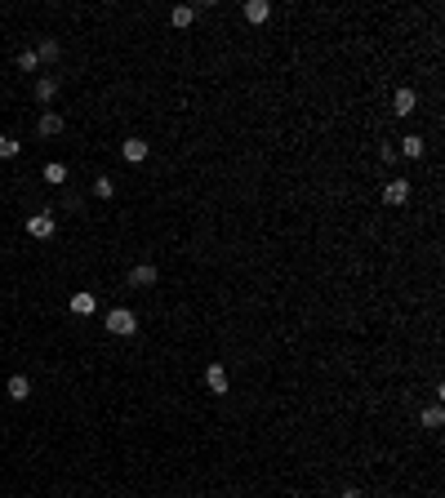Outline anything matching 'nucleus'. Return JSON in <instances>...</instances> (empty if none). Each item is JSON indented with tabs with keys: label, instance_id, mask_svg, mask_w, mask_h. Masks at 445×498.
<instances>
[{
	"label": "nucleus",
	"instance_id": "f257e3e1",
	"mask_svg": "<svg viewBox=\"0 0 445 498\" xmlns=\"http://www.w3.org/2000/svg\"><path fill=\"white\" fill-rule=\"evenodd\" d=\"M102 325H107V330L116 334V338H129V334L138 330V316L129 312V307H111V312H107V321H102Z\"/></svg>",
	"mask_w": 445,
	"mask_h": 498
},
{
	"label": "nucleus",
	"instance_id": "f03ea898",
	"mask_svg": "<svg viewBox=\"0 0 445 498\" xmlns=\"http://www.w3.org/2000/svg\"><path fill=\"white\" fill-rule=\"evenodd\" d=\"M54 227H58V218H54L50 210H41V214H32V218H27V236H36V240H50Z\"/></svg>",
	"mask_w": 445,
	"mask_h": 498
},
{
	"label": "nucleus",
	"instance_id": "7ed1b4c3",
	"mask_svg": "<svg viewBox=\"0 0 445 498\" xmlns=\"http://www.w3.org/2000/svg\"><path fill=\"white\" fill-rule=\"evenodd\" d=\"M410 201V183H405V178H392V183H383V205H405Z\"/></svg>",
	"mask_w": 445,
	"mask_h": 498
},
{
	"label": "nucleus",
	"instance_id": "20e7f679",
	"mask_svg": "<svg viewBox=\"0 0 445 498\" xmlns=\"http://www.w3.org/2000/svg\"><path fill=\"white\" fill-rule=\"evenodd\" d=\"M392 111H396V116H414V111H419V93H414V89H396Z\"/></svg>",
	"mask_w": 445,
	"mask_h": 498
},
{
	"label": "nucleus",
	"instance_id": "39448f33",
	"mask_svg": "<svg viewBox=\"0 0 445 498\" xmlns=\"http://www.w3.org/2000/svg\"><path fill=\"white\" fill-rule=\"evenodd\" d=\"M129 285H134V289H151V285H156V267H151V262L129 267Z\"/></svg>",
	"mask_w": 445,
	"mask_h": 498
},
{
	"label": "nucleus",
	"instance_id": "423d86ee",
	"mask_svg": "<svg viewBox=\"0 0 445 498\" xmlns=\"http://www.w3.org/2000/svg\"><path fill=\"white\" fill-rule=\"evenodd\" d=\"M205 387H210L214 396H223V392H227V370H223V365H205Z\"/></svg>",
	"mask_w": 445,
	"mask_h": 498
},
{
	"label": "nucleus",
	"instance_id": "0eeeda50",
	"mask_svg": "<svg viewBox=\"0 0 445 498\" xmlns=\"http://www.w3.org/2000/svg\"><path fill=\"white\" fill-rule=\"evenodd\" d=\"M120 156H125L129 165L147 161V143H143V138H125V143H120Z\"/></svg>",
	"mask_w": 445,
	"mask_h": 498
},
{
	"label": "nucleus",
	"instance_id": "6e6552de",
	"mask_svg": "<svg viewBox=\"0 0 445 498\" xmlns=\"http://www.w3.org/2000/svg\"><path fill=\"white\" fill-rule=\"evenodd\" d=\"M58 98V76H41L36 80V102H54Z\"/></svg>",
	"mask_w": 445,
	"mask_h": 498
},
{
	"label": "nucleus",
	"instance_id": "1a4fd4ad",
	"mask_svg": "<svg viewBox=\"0 0 445 498\" xmlns=\"http://www.w3.org/2000/svg\"><path fill=\"white\" fill-rule=\"evenodd\" d=\"M36 129H41V138L63 134V116H58V111H45V116H41V125H36Z\"/></svg>",
	"mask_w": 445,
	"mask_h": 498
},
{
	"label": "nucleus",
	"instance_id": "9d476101",
	"mask_svg": "<svg viewBox=\"0 0 445 498\" xmlns=\"http://www.w3.org/2000/svg\"><path fill=\"white\" fill-rule=\"evenodd\" d=\"M245 18H250V23H268L272 5H268V0H250V5H245Z\"/></svg>",
	"mask_w": 445,
	"mask_h": 498
},
{
	"label": "nucleus",
	"instance_id": "9b49d317",
	"mask_svg": "<svg viewBox=\"0 0 445 498\" xmlns=\"http://www.w3.org/2000/svg\"><path fill=\"white\" fill-rule=\"evenodd\" d=\"M5 392H9V400H27V396H32V383H27L23 374H14V378H9V387H5Z\"/></svg>",
	"mask_w": 445,
	"mask_h": 498
},
{
	"label": "nucleus",
	"instance_id": "f8f14e48",
	"mask_svg": "<svg viewBox=\"0 0 445 498\" xmlns=\"http://www.w3.org/2000/svg\"><path fill=\"white\" fill-rule=\"evenodd\" d=\"M419 422H423L428 431H441V422H445V409H441V405H428V409L419 414Z\"/></svg>",
	"mask_w": 445,
	"mask_h": 498
},
{
	"label": "nucleus",
	"instance_id": "ddd939ff",
	"mask_svg": "<svg viewBox=\"0 0 445 498\" xmlns=\"http://www.w3.org/2000/svg\"><path fill=\"white\" fill-rule=\"evenodd\" d=\"M192 18H196V9L192 5H178V9H169V23L183 32V27H192Z\"/></svg>",
	"mask_w": 445,
	"mask_h": 498
},
{
	"label": "nucleus",
	"instance_id": "4468645a",
	"mask_svg": "<svg viewBox=\"0 0 445 498\" xmlns=\"http://www.w3.org/2000/svg\"><path fill=\"white\" fill-rule=\"evenodd\" d=\"M423 147H428V143H423V138H419V134H410V138H401V156H410V161H419V156H423Z\"/></svg>",
	"mask_w": 445,
	"mask_h": 498
},
{
	"label": "nucleus",
	"instance_id": "2eb2a0df",
	"mask_svg": "<svg viewBox=\"0 0 445 498\" xmlns=\"http://www.w3.org/2000/svg\"><path fill=\"white\" fill-rule=\"evenodd\" d=\"M94 307H98V303H94V294H72V312L76 316H94Z\"/></svg>",
	"mask_w": 445,
	"mask_h": 498
},
{
	"label": "nucleus",
	"instance_id": "dca6fc26",
	"mask_svg": "<svg viewBox=\"0 0 445 498\" xmlns=\"http://www.w3.org/2000/svg\"><path fill=\"white\" fill-rule=\"evenodd\" d=\"M45 183L63 187V183H67V165H58V161H54V165H45Z\"/></svg>",
	"mask_w": 445,
	"mask_h": 498
},
{
	"label": "nucleus",
	"instance_id": "f3484780",
	"mask_svg": "<svg viewBox=\"0 0 445 498\" xmlns=\"http://www.w3.org/2000/svg\"><path fill=\"white\" fill-rule=\"evenodd\" d=\"M23 152V147H18V138H9V134H0V161H14V156Z\"/></svg>",
	"mask_w": 445,
	"mask_h": 498
},
{
	"label": "nucleus",
	"instance_id": "a211bd4d",
	"mask_svg": "<svg viewBox=\"0 0 445 498\" xmlns=\"http://www.w3.org/2000/svg\"><path fill=\"white\" fill-rule=\"evenodd\" d=\"M94 196H98V201H111V196H116V183H111V178H94Z\"/></svg>",
	"mask_w": 445,
	"mask_h": 498
},
{
	"label": "nucleus",
	"instance_id": "6ab92c4d",
	"mask_svg": "<svg viewBox=\"0 0 445 498\" xmlns=\"http://www.w3.org/2000/svg\"><path fill=\"white\" fill-rule=\"evenodd\" d=\"M36 58H41V63H54V58H58V41H41Z\"/></svg>",
	"mask_w": 445,
	"mask_h": 498
},
{
	"label": "nucleus",
	"instance_id": "aec40b11",
	"mask_svg": "<svg viewBox=\"0 0 445 498\" xmlns=\"http://www.w3.org/2000/svg\"><path fill=\"white\" fill-rule=\"evenodd\" d=\"M36 63H41V58H36V49H23V54H18V67H23V71H36Z\"/></svg>",
	"mask_w": 445,
	"mask_h": 498
},
{
	"label": "nucleus",
	"instance_id": "412c9836",
	"mask_svg": "<svg viewBox=\"0 0 445 498\" xmlns=\"http://www.w3.org/2000/svg\"><path fill=\"white\" fill-rule=\"evenodd\" d=\"M343 498H365V494L361 490H343Z\"/></svg>",
	"mask_w": 445,
	"mask_h": 498
}]
</instances>
